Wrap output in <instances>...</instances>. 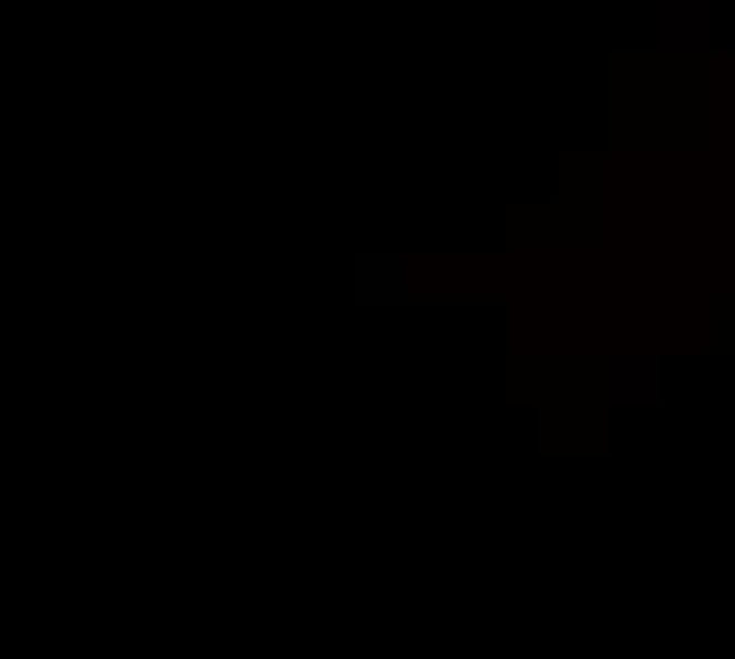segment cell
I'll list each match as a JSON object with an SVG mask.
<instances>
[{
    "instance_id": "6da1fadb",
    "label": "cell",
    "mask_w": 735,
    "mask_h": 659,
    "mask_svg": "<svg viewBox=\"0 0 735 659\" xmlns=\"http://www.w3.org/2000/svg\"><path fill=\"white\" fill-rule=\"evenodd\" d=\"M653 51L660 58H711L716 0H653Z\"/></svg>"
},
{
    "instance_id": "7a4b0ae2",
    "label": "cell",
    "mask_w": 735,
    "mask_h": 659,
    "mask_svg": "<svg viewBox=\"0 0 735 659\" xmlns=\"http://www.w3.org/2000/svg\"><path fill=\"white\" fill-rule=\"evenodd\" d=\"M356 292L361 298H400L406 292V261L400 254H356Z\"/></svg>"
}]
</instances>
